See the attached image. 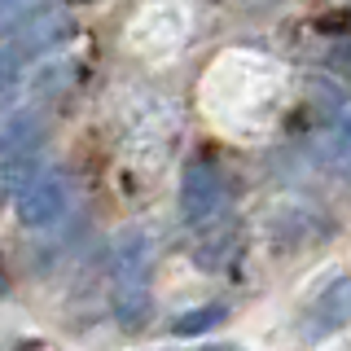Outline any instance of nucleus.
<instances>
[{
	"mask_svg": "<svg viewBox=\"0 0 351 351\" xmlns=\"http://www.w3.org/2000/svg\"><path fill=\"white\" fill-rule=\"evenodd\" d=\"M31 5H36V0H0V27H9V22L27 18Z\"/></svg>",
	"mask_w": 351,
	"mask_h": 351,
	"instance_id": "nucleus-10",
	"label": "nucleus"
},
{
	"mask_svg": "<svg viewBox=\"0 0 351 351\" xmlns=\"http://www.w3.org/2000/svg\"><path fill=\"white\" fill-rule=\"evenodd\" d=\"M27 62H31V58L18 49V44H5V49H0V110H5V106L18 97L22 75H27Z\"/></svg>",
	"mask_w": 351,
	"mask_h": 351,
	"instance_id": "nucleus-8",
	"label": "nucleus"
},
{
	"mask_svg": "<svg viewBox=\"0 0 351 351\" xmlns=\"http://www.w3.org/2000/svg\"><path fill=\"white\" fill-rule=\"evenodd\" d=\"M149 268H154V246L141 228L119 237L114 259H110V303L123 329H141L149 321Z\"/></svg>",
	"mask_w": 351,
	"mask_h": 351,
	"instance_id": "nucleus-1",
	"label": "nucleus"
},
{
	"mask_svg": "<svg viewBox=\"0 0 351 351\" xmlns=\"http://www.w3.org/2000/svg\"><path fill=\"white\" fill-rule=\"evenodd\" d=\"M228 202V189H224V176L211 158H193L189 167H184V180H180V215L184 224L193 228H206L215 224L219 211H224Z\"/></svg>",
	"mask_w": 351,
	"mask_h": 351,
	"instance_id": "nucleus-2",
	"label": "nucleus"
},
{
	"mask_svg": "<svg viewBox=\"0 0 351 351\" xmlns=\"http://www.w3.org/2000/svg\"><path fill=\"white\" fill-rule=\"evenodd\" d=\"M224 316H228L224 303H206V307H197V312H184L180 321H176V334H202V329H215Z\"/></svg>",
	"mask_w": 351,
	"mask_h": 351,
	"instance_id": "nucleus-9",
	"label": "nucleus"
},
{
	"mask_svg": "<svg viewBox=\"0 0 351 351\" xmlns=\"http://www.w3.org/2000/svg\"><path fill=\"white\" fill-rule=\"evenodd\" d=\"M307 321H312V334H334V329L351 325V272H343V277H334L329 285H321V294L312 299Z\"/></svg>",
	"mask_w": 351,
	"mask_h": 351,
	"instance_id": "nucleus-5",
	"label": "nucleus"
},
{
	"mask_svg": "<svg viewBox=\"0 0 351 351\" xmlns=\"http://www.w3.org/2000/svg\"><path fill=\"white\" fill-rule=\"evenodd\" d=\"M40 136H31V141H18V145H9L5 154H0V197H9V193H18L22 184L31 180V176L40 171Z\"/></svg>",
	"mask_w": 351,
	"mask_h": 351,
	"instance_id": "nucleus-6",
	"label": "nucleus"
},
{
	"mask_svg": "<svg viewBox=\"0 0 351 351\" xmlns=\"http://www.w3.org/2000/svg\"><path fill=\"white\" fill-rule=\"evenodd\" d=\"M347 66H351V49H347Z\"/></svg>",
	"mask_w": 351,
	"mask_h": 351,
	"instance_id": "nucleus-12",
	"label": "nucleus"
},
{
	"mask_svg": "<svg viewBox=\"0 0 351 351\" xmlns=\"http://www.w3.org/2000/svg\"><path fill=\"white\" fill-rule=\"evenodd\" d=\"M66 180L58 171H36L27 184L18 189V224L22 228H49L66 215Z\"/></svg>",
	"mask_w": 351,
	"mask_h": 351,
	"instance_id": "nucleus-3",
	"label": "nucleus"
},
{
	"mask_svg": "<svg viewBox=\"0 0 351 351\" xmlns=\"http://www.w3.org/2000/svg\"><path fill=\"white\" fill-rule=\"evenodd\" d=\"M197 351H241V347H224V343H215V347H197Z\"/></svg>",
	"mask_w": 351,
	"mask_h": 351,
	"instance_id": "nucleus-11",
	"label": "nucleus"
},
{
	"mask_svg": "<svg viewBox=\"0 0 351 351\" xmlns=\"http://www.w3.org/2000/svg\"><path fill=\"white\" fill-rule=\"evenodd\" d=\"M316 158L329 171H351V101H329L316 123Z\"/></svg>",
	"mask_w": 351,
	"mask_h": 351,
	"instance_id": "nucleus-4",
	"label": "nucleus"
},
{
	"mask_svg": "<svg viewBox=\"0 0 351 351\" xmlns=\"http://www.w3.org/2000/svg\"><path fill=\"white\" fill-rule=\"evenodd\" d=\"M71 31V22H66L62 14H40V18H31L27 22V31L14 40L27 58H36V53H44V49H53V44H62V36Z\"/></svg>",
	"mask_w": 351,
	"mask_h": 351,
	"instance_id": "nucleus-7",
	"label": "nucleus"
}]
</instances>
